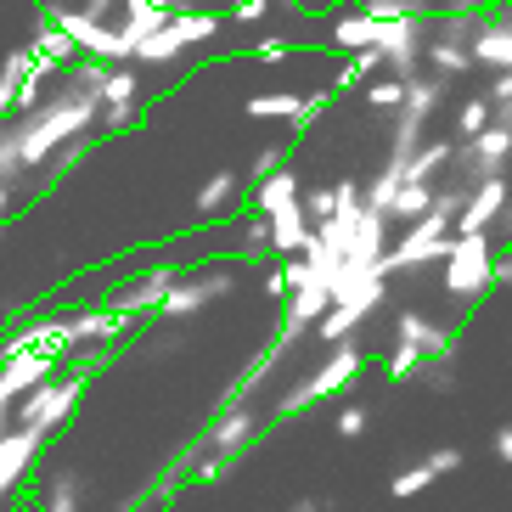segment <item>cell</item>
I'll list each match as a JSON object with an SVG mask.
<instances>
[{"label": "cell", "instance_id": "5b68a950", "mask_svg": "<svg viewBox=\"0 0 512 512\" xmlns=\"http://www.w3.org/2000/svg\"><path fill=\"white\" fill-rule=\"evenodd\" d=\"M439 107H445V79L439 74H417L406 79V102L394 113V158H411V152L428 141V124L439 119Z\"/></svg>", "mask_w": 512, "mask_h": 512}, {"label": "cell", "instance_id": "30bf717a", "mask_svg": "<svg viewBox=\"0 0 512 512\" xmlns=\"http://www.w3.org/2000/svg\"><path fill=\"white\" fill-rule=\"evenodd\" d=\"M507 214H512V186H507V175H490V181L467 186V203L451 220V231H496Z\"/></svg>", "mask_w": 512, "mask_h": 512}, {"label": "cell", "instance_id": "83f0119b", "mask_svg": "<svg viewBox=\"0 0 512 512\" xmlns=\"http://www.w3.org/2000/svg\"><path fill=\"white\" fill-rule=\"evenodd\" d=\"M434 479H439V473H434L428 462H411V467H400V473L389 479V496H394V501H411V496H422Z\"/></svg>", "mask_w": 512, "mask_h": 512}, {"label": "cell", "instance_id": "2e32d148", "mask_svg": "<svg viewBox=\"0 0 512 512\" xmlns=\"http://www.w3.org/2000/svg\"><path fill=\"white\" fill-rule=\"evenodd\" d=\"M169 17H175V6H169V0H124L113 23H119L124 46H130V57H136V46L147 40V34H158V29H164Z\"/></svg>", "mask_w": 512, "mask_h": 512}, {"label": "cell", "instance_id": "f546056e", "mask_svg": "<svg viewBox=\"0 0 512 512\" xmlns=\"http://www.w3.org/2000/svg\"><path fill=\"white\" fill-rule=\"evenodd\" d=\"M372 113H400V102H406V79L400 74H389V79H377V85H366V96H361Z\"/></svg>", "mask_w": 512, "mask_h": 512}, {"label": "cell", "instance_id": "9c48e42d", "mask_svg": "<svg viewBox=\"0 0 512 512\" xmlns=\"http://www.w3.org/2000/svg\"><path fill=\"white\" fill-rule=\"evenodd\" d=\"M57 366H62V361L51 355V349H23V355H6V361H0V428L12 422L17 400H23L34 383H46Z\"/></svg>", "mask_w": 512, "mask_h": 512}, {"label": "cell", "instance_id": "44dd1931", "mask_svg": "<svg viewBox=\"0 0 512 512\" xmlns=\"http://www.w3.org/2000/svg\"><path fill=\"white\" fill-rule=\"evenodd\" d=\"M29 62H34V46H17L12 57L0 62V124L17 113V85H23V74H29Z\"/></svg>", "mask_w": 512, "mask_h": 512}, {"label": "cell", "instance_id": "4fadbf2b", "mask_svg": "<svg viewBox=\"0 0 512 512\" xmlns=\"http://www.w3.org/2000/svg\"><path fill=\"white\" fill-rule=\"evenodd\" d=\"M394 344H417L428 361H456V327L434 321L428 310H400L394 316Z\"/></svg>", "mask_w": 512, "mask_h": 512}, {"label": "cell", "instance_id": "f35d334b", "mask_svg": "<svg viewBox=\"0 0 512 512\" xmlns=\"http://www.w3.org/2000/svg\"><path fill=\"white\" fill-rule=\"evenodd\" d=\"M422 462H428V467L439 473V479H445V473H456V467H462L467 456H462V445H439V451H428Z\"/></svg>", "mask_w": 512, "mask_h": 512}, {"label": "cell", "instance_id": "b9f144b4", "mask_svg": "<svg viewBox=\"0 0 512 512\" xmlns=\"http://www.w3.org/2000/svg\"><path fill=\"white\" fill-rule=\"evenodd\" d=\"M445 12H473L479 17V12H490V0H445Z\"/></svg>", "mask_w": 512, "mask_h": 512}, {"label": "cell", "instance_id": "d4e9b609", "mask_svg": "<svg viewBox=\"0 0 512 512\" xmlns=\"http://www.w3.org/2000/svg\"><path fill=\"white\" fill-rule=\"evenodd\" d=\"M265 254H276L271 220H265L259 209H248V214H242V259H265Z\"/></svg>", "mask_w": 512, "mask_h": 512}, {"label": "cell", "instance_id": "8d00e7d4", "mask_svg": "<svg viewBox=\"0 0 512 512\" xmlns=\"http://www.w3.org/2000/svg\"><path fill=\"white\" fill-rule=\"evenodd\" d=\"M248 57H254V62H287V57H293V40H287V34H265V40H254Z\"/></svg>", "mask_w": 512, "mask_h": 512}, {"label": "cell", "instance_id": "d590c367", "mask_svg": "<svg viewBox=\"0 0 512 512\" xmlns=\"http://www.w3.org/2000/svg\"><path fill=\"white\" fill-rule=\"evenodd\" d=\"M332 428H338L344 439H361L366 428H372V411H366V406H338V417H332Z\"/></svg>", "mask_w": 512, "mask_h": 512}, {"label": "cell", "instance_id": "7dc6e473", "mask_svg": "<svg viewBox=\"0 0 512 512\" xmlns=\"http://www.w3.org/2000/svg\"><path fill=\"white\" fill-rule=\"evenodd\" d=\"M169 6H197V0H169Z\"/></svg>", "mask_w": 512, "mask_h": 512}, {"label": "cell", "instance_id": "bcb514c9", "mask_svg": "<svg viewBox=\"0 0 512 512\" xmlns=\"http://www.w3.org/2000/svg\"><path fill=\"white\" fill-rule=\"evenodd\" d=\"M496 124H507V130H512V102H496Z\"/></svg>", "mask_w": 512, "mask_h": 512}, {"label": "cell", "instance_id": "484cf974", "mask_svg": "<svg viewBox=\"0 0 512 512\" xmlns=\"http://www.w3.org/2000/svg\"><path fill=\"white\" fill-rule=\"evenodd\" d=\"M422 366H428V355H422L417 344H394L389 361H383V372H389V383H417Z\"/></svg>", "mask_w": 512, "mask_h": 512}, {"label": "cell", "instance_id": "ba28073f", "mask_svg": "<svg viewBox=\"0 0 512 512\" xmlns=\"http://www.w3.org/2000/svg\"><path fill=\"white\" fill-rule=\"evenodd\" d=\"M512 169V130L507 124H484L479 136H467L462 147H456V175H462V186L473 181H490V175H507Z\"/></svg>", "mask_w": 512, "mask_h": 512}, {"label": "cell", "instance_id": "277c9868", "mask_svg": "<svg viewBox=\"0 0 512 512\" xmlns=\"http://www.w3.org/2000/svg\"><path fill=\"white\" fill-rule=\"evenodd\" d=\"M220 34V17L214 12H197V6H175V17H169L158 34H147L136 46V68H164V62H175L181 51H192V46H203V40H214Z\"/></svg>", "mask_w": 512, "mask_h": 512}, {"label": "cell", "instance_id": "6da1fadb", "mask_svg": "<svg viewBox=\"0 0 512 512\" xmlns=\"http://www.w3.org/2000/svg\"><path fill=\"white\" fill-rule=\"evenodd\" d=\"M490 287H496L490 231H451V254L439 259V293L451 304H479Z\"/></svg>", "mask_w": 512, "mask_h": 512}, {"label": "cell", "instance_id": "7402d4cb", "mask_svg": "<svg viewBox=\"0 0 512 512\" xmlns=\"http://www.w3.org/2000/svg\"><path fill=\"white\" fill-rule=\"evenodd\" d=\"M299 107H304V96H293V91H259V96L242 102V113H248V119H282V124H293V119H299Z\"/></svg>", "mask_w": 512, "mask_h": 512}, {"label": "cell", "instance_id": "7c38bea8", "mask_svg": "<svg viewBox=\"0 0 512 512\" xmlns=\"http://www.w3.org/2000/svg\"><path fill=\"white\" fill-rule=\"evenodd\" d=\"M175 265H152V271H141V276H130V282L113 293V310H124V316H136V321H147V316H158L164 310V299H169V287H175Z\"/></svg>", "mask_w": 512, "mask_h": 512}, {"label": "cell", "instance_id": "74e56055", "mask_svg": "<svg viewBox=\"0 0 512 512\" xmlns=\"http://www.w3.org/2000/svg\"><path fill=\"white\" fill-rule=\"evenodd\" d=\"M422 383L434 394H456V372H451V361H428L422 366Z\"/></svg>", "mask_w": 512, "mask_h": 512}, {"label": "cell", "instance_id": "836d02e7", "mask_svg": "<svg viewBox=\"0 0 512 512\" xmlns=\"http://www.w3.org/2000/svg\"><path fill=\"white\" fill-rule=\"evenodd\" d=\"M271 12H276V0H231V23H237V29H254V23H265Z\"/></svg>", "mask_w": 512, "mask_h": 512}, {"label": "cell", "instance_id": "ab89813d", "mask_svg": "<svg viewBox=\"0 0 512 512\" xmlns=\"http://www.w3.org/2000/svg\"><path fill=\"white\" fill-rule=\"evenodd\" d=\"M490 451H496V456H501V462H507V467H512V422H501L496 434H490Z\"/></svg>", "mask_w": 512, "mask_h": 512}, {"label": "cell", "instance_id": "e0dca14e", "mask_svg": "<svg viewBox=\"0 0 512 512\" xmlns=\"http://www.w3.org/2000/svg\"><path fill=\"white\" fill-rule=\"evenodd\" d=\"M327 40L338 51H361V46H377V17L366 12V6H344V12L332 17Z\"/></svg>", "mask_w": 512, "mask_h": 512}, {"label": "cell", "instance_id": "8fae6325", "mask_svg": "<svg viewBox=\"0 0 512 512\" xmlns=\"http://www.w3.org/2000/svg\"><path fill=\"white\" fill-rule=\"evenodd\" d=\"M265 428V411L254 400H231L220 406V417L209 422V434H203V451H248Z\"/></svg>", "mask_w": 512, "mask_h": 512}, {"label": "cell", "instance_id": "e575fe53", "mask_svg": "<svg viewBox=\"0 0 512 512\" xmlns=\"http://www.w3.org/2000/svg\"><path fill=\"white\" fill-rule=\"evenodd\" d=\"M304 214H310V226L332 220V214H338V192H332V186H316V192H304Z\"/></svg>", "mask_w": 512, "mask_h": 512}, {"label": "cell", "instance_id": "f6af8a7d", "mask_svg": "<svg viewBox=\"0 0 512 512\" xmlns=\"http://www.w3.org/2000/svg\"><path fill=\"white\" fill-rule=\"evenodd\" d=\"M6 214H12V186H0V226H6Z\"/></svg>", "mask_w": 512, "mask_h": 512}, {"label": "cell", "instance_id": "7a4b0ae2", "mask_svg": "<svg viewBox=\"0 0 512 512\" xmlns=\"http://www.w3.org/2000/svg\"><path fill=\"white\" fill-rule=\"evenodd\" d=\"M361 361H366V349L355 344V338H344V344H332V355L316 366V372H304L293 389L276 400V417L271 422H293L299 411H310V406H321V400H332L338 389H349L355 383V372H361Z\"/></svg>", "mask_w": 512, "mask_h": 512}, {"label": "cell", "instance_id": "ffe728a7", "mask_svg": "<svg viewBox=\"0 0 512 512\" xmlns=\"http://www.w3.org/2000/svg\"><path fill=\"white\" fill-rule=\"evenodd\" d=\"M434 197H439V181H406L400 192H394V209H389V220H400V226H411V220H422V214L434 209Z\"/></svg>", "mask_w": 512, "mask_h": 512}, {"label": "cell", "instance_id": "cb8c5ba5", "mask_svg": "<svg viewBox=\"0 0 512 512\" xmlns=\"http://www.w3.org/2000/svg\"><path fill=\"white\" fill-rule=\"evenodd\" d=\"M383 68V51L377 46H361V51H349V62L338 68V79H332V91H355V85H366V79Z\"/></svg>", "mask_w": 512, "mask_h": 512}, {"label": "cell", "instance_id": "c3c4849f", "mask_svg": "<svg viewBox=\"0 0 512 512\" xmlns=\"http://www.w3.org/2000/svg\"><path fill=\"white\" fill-rule=\"evenodd\" d=\"M282 6H299V12H304V0H282Z\"/></svg>", "mask_w": 512, "mask_h": 512}, {"label": "cell", "instance_id": "9a60e30c", "mask_svg": "<svg viewBox=\"0 0 512 512\" xmlns=\"http://www.w3.org/2000/svg\"><path fill=\"white\" fill-rule=\"evenodd\" d=\"M242 203H248V175H237V169H214L209 181L197 186V220H203V226L237 220Z\"/></svg>", "mask_w": 512, "mask_h": 512}, {"label": "cell", "instance_id": "4316f807", "mask_svg": "<svg viewBox=\"0 0 512 512\" xmlns=\"http://www.w3.org/2000/svg\"><path fill=\"white\" fill-rule=\"evenodd\" d=\"M490 119H496V102H490V96H467V102L456 107V141L479 136V130H484Z\"/></svg>", "mask_w": 512, "mask_h": 512}, {"label": "cell", "instance_id": "603a6c76", "mask_svg": "<svg viewBox=\"0 0 512 512\" xmlns=\"http://www.w3.org/2000/svg\"><path fill=\"white\" fill-rule=\"evenodd\" d=\"M79 496H85V479L79 473H51L46 479V496H40V512H79Z\"/></svg>", "mask_w": 512, "mask_h": 512}, {"label": "cell", "instance_id": "5bb4252c", "mask_svg": "<svg viewBox=\"0 0 512 512\" xmlns=\"http://www.w3.org/2000/svg\"><path fill=\"white\" fill-rule=\"evenodd\" d=\"M40 451H46V434H34V428H23V422H12V428L0 434V501L34 473Z\"/></svg>", "mask_w": 512, "mask_h": 512}, {"label": "cell", "instance_id": "d6a6232c", "mask_svg": "<svg viewBox=\"0 0 512 512\" xmlns=\"http://www.w3.org/2000/svg\"><path fill=\"white\" fill-rule=\"evenodd\" d=\"M332 96H338V91H332V85H327V91H310V96H304L299 119H293V136H304V130H310V124H316L321 113H327V107H332Z\"/></svg>", "mask_w": 512, "mask_h": 512}, {"label": "cell", "instance_id": "f1b7e54d", "mask_svg": "<svg viewBox=\"0 0 512 512\" xmlns=\"http://www.w3.org/2000/svg\"><path fill=\"white\" fill-rule=\"evenodd\" d=\"M141 119V102H107L96 113V136H124V130H136Z\"/></svg>", "mask_w": 512, "mask_h": 512}, {"label": "cell", "instance_id": "681fc988", "mask_svg": "<svg viewBox=\"0 0 512 512\" xmlns=\"http://www.w3.org/2000/svg\"><path fill=\"white\" fill-rule=\"evenodd\" d=\"M327 512H332V507H327Z\"/></svg>", "mask_w": 512, "mask_h": 512}, {"label": "cell", "instance_id": "1f68e13d", "mask_svg": "<svg viewBox=\"0 0 512 512\" xmlns=\"http://www.w3.org/2000/svg\"><path fill=\"white\" fill-rule=\"evenodd\" d=\"M282 164H287V147H259V152H254V164H248V186L271 181Z\"/></svg>", "mask_w": 512, "mask_h": 512}, {"label": "cell", "instance_id": "52a82bcc", "mask_svg": "<svg viewBox=\"0 0 512 512\" xmlns=\"http://www.w3.org/2000/svg\"><path fill=\"white\" fill-rule=\"evenodd\" d=\"M428 29L434 17H377V51H383V68L400 79H417L422 74V46H428Z\"/></svg>", "mask_w": 512, "mask_h": 512}, {"label": "cell", "instance_id": "4dcf8cb0", "mask_svg": "<svg viewBox=\"0 0 512 512\" xmlns=\"http://www.w3.org/2000/svg\"><path fill=\"white\" fill-rule=\"evenodd\" d=\"M85 158H91V136L68 141V147H62L57 158H51V164H46V175H51V181H68V175H74V169L85 164Z\"/></svg>", "mask_w": 512, "mask_h": 512}, {"label": "cell", "instance_id": "60d3db41", "mask_svg": "<svg viewBox=\"0 0 512 512\" xmlns=\"http://www.w3.org/2000/svg\"><path fill=\"white\" fill-rule=\"evenodd\" d=\"M332 501H321V496H299V501H287L282 512H327Z\"/></svg>", "mask_w": 512, "mask_h": 512}, {"label": "cell", "instance_id": "3957f363", "mask_svg": "<svg viewBox=\"0 0 512 512\" xmlns=\"http://www.w3.org/2000/svg\"><path fill=\"white\" fill-rule=\"evenodd\" d=\"M85 383H91V372H62V366H57L46 383H34V389L17 400L12 422H23V428H34V434L57 439L62 428H68V417H74V406H79V394H85Z\"/></svg>", "mask_w": 512, "mask_h": 512}, {"label": "cell", "instance_id": "8992f818", "mask_svg": "<svg viewBox=\"0 0 512 512\" xmlns=\"http://www.w3.org/2000/svg\"><path fill=\"white\" fill-rule=\"evenodd\" d=\"M231 293H237V271H231V265H197V271H181V276H175V287H169L164 310H158V321L203 316L209 304L231 299Z\"/></svg>", "mask_w": 512, "mask_h": 512}, {"label": "cell", "instance_id": "ac0fdd59", "mask_svg": "<svg viewBox=\"0 0 512 512\" xmlns=\"http://www.w3.org/2000/svg\"><path fill=\"white\" fill-rule=\"evenodd\" d=\"M271 220V237H276V254H304V242H310V214H304V197L299 203H287V209H276V214H265Z\"/></svg>", "mask_w": 512, "mask_h": 512}, {"label": "cell", "instance_id": "d6986e66", "mask_svg": "<svg viewBox=\"0 0 512 512\" xmlns=\"http://www.w3.org/2000/svg\"><path fill=\"white\" fill-rule=\"evenodd\" d=\"M456 147L462 141H422L406 164V181H439L445 169H456Z\"/></svg>", "mask_w": 512, "mask_h": 512}, {"label": "cell", "instance_id": "7bdbcfd3", "mask_svg": "<svg viewBox=\"0 0 512 512\" xmlns=\"http://www.w3.org/2000/svg\"><path fill=\"white\" fill-rule=\"evenodd\" d=\"M496 287H512V242H507V254L496 259Z\"/></svg>", "mask_w": 512, "mask_h": 512}, {"label": "cell", "instance_id": "ee69618b", "mask_svg": "<svg viewBox=\"0 0 512 512\" xmlns=\"http://www.w3.org/2000/svg\"><path fill=\"white\" fill-rule=\"evenodd\" d=\"M119 6L124 0H85V12H96V17H119Z\"/></svg>", "mask_w": 512, "mask_h": 512}]
</instances>
